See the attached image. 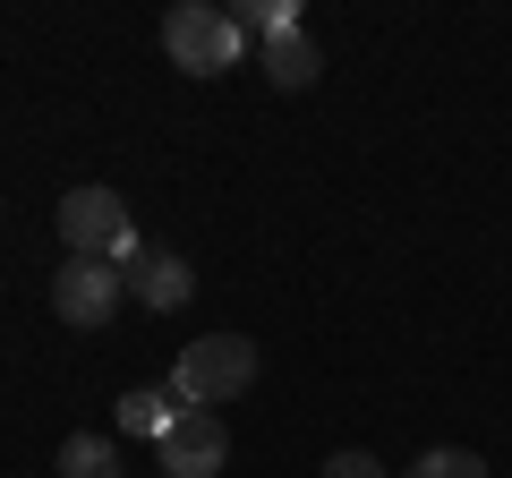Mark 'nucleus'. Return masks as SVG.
Masks as SVG:
<instances>
[{
    "label": "nucleus",
    "instance_id": "1a4fd4ad",
    "mask_svg": "<svg viewBox=\"0 0 512 478\" xmlns=\"http://www.w3.org/2000/svg\"><path fill=\"white\" fill-rule=\"evenodd\" d=\"M60 478H120L111 436H69V444H60Z\"/></svg>",
    "mask_w": 512,
    "mask_h": 478
},
{
    "label": "nucleus",
    "instance_id": "6e6552de",
    "mask_svg": "<svg viewBox=\"0 0 512 478\" xmlns=\"http://www.w3.org/2000/svg\"><path fill=\"white\" fill-rule=\"evenodd\" d=\"M265 77H274L282 94H299V86H316V77H325V52L308 43V26H299V35H274V43H265Z\"/></svg>",
    "mask_w": 512,
    "mask_h": 478
},
{
    "label": "nucleus",
    "instance_id": "423d86ee",
    "mask_svg": "<svg viewBox=\"0 0 512 478\" xmlns=\"http://www.w3.org/2000/svg\"><path fill=\"white\" fill-rule=\"evenodd\" d=\"M120 282L146 308H188V291H197V274H188V257H171V248H128V265H120Z\"/></svg>",
    "mask_w": 512,
    "mask_h": 478
},
{
    "label": "nucleus",
    "instance_id": "7ed1b4c3",
    "mask_svg": "<svg viewBox=\"0 0 512 478\" xmlns=\"http://www.w3.org/2000/svg\"><path fill=\"white\" fill-rule=\"evenodd\" d=\"M60 239H69V257L128 265V248H137V222H128L120 188H69V197H60Z\"/></svg>",
    "mask_w": 512,
    "mask_h": 478
},
{
    "label": "nucleus",
    "instance_id": "0eeeda50",
    "mask_svg": "<svg viewBox=\"0 0 512 478\" xmlns=\"http://www.w3.org/2000/svg\"><path fill=\"white\" fill-rule=\"evenodd\" d=\"M180 419H188V410H180V393H171V385H137V393H120V436H154V444H163Z\"/></svg>",
    "mask_w": 512,
    "mask_h": 478
},
{
    "label": "nucleus",
    "instance_id": "39448f33",
    "mask_svg": "<svg viewBox=\"0 0 512 478\" xmlns=\"http://www.w3.org/2000/svg\"><path fill=\"white\" fill-rule=\"evenodd\" d=\"M154 453H163V478H222V461H231V436H222L214 410H188V419L171 427Z\"/></svg>",
    "mask_w": 512,
    "mask_h": 478
},
{
    "label": "nucleus",
    "instance_id": "20e7f679",
    "mask_svg": "<svg viewBox=\"0 0 512 478\" xmlns=\"http://www.w3.org/2000/svg\"><path fill=\"white\" fill-rule=\"evenodd\" d=\"M52 308H60V325H77V333L111 325V308H120V265H103V257H69V265L52 274Z\"/></svg>",
    "mask_w": 512,
    "mask_h": 478
},
{
    "label": "nucleus",
    "instance_id": "9b49d317",
    "mask_svg": "<svg viewBox=\"0 0 512 478\" xmlns=\"http://www.w3.org/2000/svg\"><path fill=\"white\" fill-rule=\"evenodd\" d=\"M410 478H487V461L461 453V444H436V453H419V470Z\"/></svg>",
    "mask_w": 512,
    "mask_h": 478
},
{
    "label": "nucleus",
    "instance_id": "f257e3e1",
    "mask_svg": "<svg viewBox=\"0 0 512 478\" xmlns=\"http://www.w3.org/2000/svg\"><path fill=\"white\" fill-rule=\"evenodd\" d=\"M256 385V342L248 333H205V342L180 350V368H171V393L180 410H222Z\"/></svg>",
    "mask_w": 512,
    "mask_h": 478
},
{
    "label": "nucleus",
    "instance_id": "f8f14e48",
    "mask_svg": "<svg viewBox=\"0 0 512 478\" xmlns=\"http://www.w3.org/2000/svg\"><path fill=\"white\" fill-rule=\"evenodd\" d=\"M325 478H384V461L350 444V453H333V461H325Z\"/></svg>",
    "mask_w": 512,
    "mask_h": 478
},
{
    "label": "nucleus",
    "instance_id": "9d476101",
    "mask_svg": "<svg viewBox=\"0 0 512 478\" xmlns=\"http://www.w3.org/2000/svg\"><path fill=\"white\" fill-rule=\"evenodd\" d=\"M239 26H256L265 43H274V35H299V0H248V9H239Z\"/></svg>",
    "mask_w": 512,
    "mask_h": 478
},
{
    "label": "nucleus",
    "instance_id": "f03ea898",
    "mask_svg": "<svg viewBox=\"0 0 512 478\" xmlns=\"http://www.w3.org/2000/svg\"><path fill=\"white\" fill-rule=\"evenodd\" d=\"M163 52H171V69H188V77H222L239 60V18L214 9V0H180L163 18Z\"/></svg>",
    "mask_w": 512,
    "mask_h": 478
}]
</instances>
